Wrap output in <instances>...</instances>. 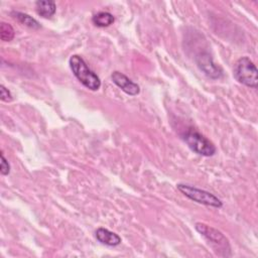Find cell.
I'll list each match as a JSON object with an SVG mask.
<instances>
[{"label": "cell", "instance_id": "obj_1", "mask_svg": "<svg viewBox=\"0 0 258 258\" xmlns=\"http://www.w3.org/2000/svg\"><path fill=\"white\" fill-rule=\"evenodd\" d=\"M195 228L206 239L217 255L222 257H229L232 255L229 240L221 231L204 223H196Z\"/></svg>", "mask_w": 258, "mask_h": 258}, {"label": "cell", "instance_id": "obj_2", "mask_svg": "<svg viewBox=\"0 0 258 258\" xmlns=\"http://www.w3.org/2000/svg\"><path fill=\"white\" fill-rule=\"evenodd\" d=\"M70 68L79 82L91 91H97L101 87L100 78L88 67L81 55L74 54L70 57Z\"/></svg>", "mask_w": 258, "mask_h": 258}, {"label": "cell", "instance_id": "obj_3", "mask_svg": "<svg viewBox=\"0 0 258 258\" xmlns=\"http://www.w3.org/2000/svg\"><path fill=\"white\" fill-rule=\"evenodd\" d=\"M181 138L188 148L199 155L213 156L217 151L214 143L194 128L186 129L181 134Z\"/></svg>", "mask_w": 258, "mask_h": 258}, {"label": "cell", "instance_id": "obj_4", "mask_svg": "<svg viewBox=\"0 0 258 258\" xmlns=\"http://www.w3.org/2000/svg\"><path fill=\"white\" fill-rule=\"evenodd\" d=\"M233 76L240 84L253 89L257 88V68L248 56H242L235 62L233 68Z\"/></svg>", "mask_w": 258, "mask_h": 258}, {"label": "cell", "instance_id": "obj_5", "mask_svg": "<svg viewBox=\"0 0 258 258\" xmlns=\"http://www.w3.org/2000/svg\"><path fill=\"white\" fill-rule=\"evenodd\" d=\"M176 188L189 200L214 208H222L223 202L214 194L186 183H177Z\"/></svg>", "mask_w": 258, "mask_h": 258}, {"label": "cell", "instance_id": "obj_6", "mask_svg": "<svg viewBox=\"0 0 258 258\" xmlns=\"http://www.w3.org/2000/svg\"><path fill=\"white\" fill-rule=\"evenodd\" d=\"M196 62L200 70L209 78L217 80L221 79L224 75L223 69L214 61L211 54L207 51L200 52L196 56Z\"/></svg>", "mask_w": 258, "mask_h": 258}, {"label": "cell", "instance_id": "obj_7", "mask_svg": "<svg viewBox=\"0 0 258 258\" xmlns=\"http://www.w3.org/2000/svg\"><path fill=\"white\" fill-rule=\"evenodd\" d=\"M111 79L112 82L118 87L120 88L124 93H126L127 95L130 96H136L139 94L140 89L139 86L134 83L132 80H130L126 75H124L123 73H120L118 71H115L112 73L111 75Z\"/></svg>", "mask_w": 258, "mask_h": 258}, {"label": "cell", "instance_id": "obj_8", "mask_svg": "<svg viewBox=\"0 0 258 258\" xmlns=\"http://www.w3.org/2000/svg\"><path fill=\"white\" fill-rule=\"evenodd\" d=\"M95 236L96 239L107 246H111V247H115L118 246L119 244H121V238L118 234L106 229V228H98L95 232Z\"/></svg>", "mask_w": 258, "mask_h": 258}, {"label": "cell", "instance_id": "obj_9", "mask_svg": "<svg viewBox=\"0 0 258 258\" xmlns=\"http://www.w3.org/2000/svg\"><path fill=\"white\" fill-rule=\"evenodd\" d=\"M35 8L38 15L43 18H50L56 10L54 1L51 0H40L35 2Z\"/></svg>", "mask_w": 258, "mask_h": 258}, {"label": "cell", "instance_id": "obj_10", "mask_svg": "<svg viewBox=\"0 0 258 258\" xmlns=\"http://www.w3.org/2000/svg\"><path fill=\"white\" fill-rule=\"evenodd\" d=\"M114 21H115V18L113 14L106 11L98 12L92 18V22L94 23V25L98 27H108L111 24H113Z\"/></svg>", "mask_w": 258, "mask_h": 258}, {"label": "cell", "instance_id": "obj_11", "mask_svg": "<svg viewBox=\"0 0 258 258\" xmlns=\"http://www.w3.org/2000/svg\"><path fill=\"white\" fill-rule=\"evenodd\" d=\"M11 14L21 24H23V25H25V26H27L29 28H32V29L40 28L39 22L36 19H34L32 16H30V15H28L26 13L19 12V11H13Z\"/></svg>", "mask_w": 258, "mask_h": 258}, {"label": "cell", "instance_id": "obj_12", "mask_svg": "<svg viewBox=\"0 0 258 258\" xmlns=\"http://www.w3.org/2000/svg\"><path fill=\"white\" fill-rule=\"evenodd\" d=\"M15 32L13 27L7 23V22H2L0 24V38L3 41H11L14 38Z\"/></svg>", "mask_w": 258, "mask_h": 258}, {"label": "cell", "instance_id": "obj_13", "mask_svg": "<svg viewBox=\"0 0 258 258\" xmlns=\"http://www.w3.org/2000/svg\"><path fill=\"white\" fill-rule=\"evenodd\" d=\"M0 172L2 175H7L10 172V164L5 158L3 152H1V163H0Z\"/></svg>", "mask_w": 258, "mask_h": 258}, {"label": "cell", "instance_id": "obj_14", "mask_svg": "<svg viewBox=\"0 0 258 258\" xmlns=\"http://www.w3.org/2000/svg\"><path fill=\"white\" fill-rule=\"evenodd\" d=\"M0 98L3 102H10L12 101V95L8 89H6L3 85L0 86Z\"/></svg>", "mask_w": 258, "mask_h": 258}]
</instances>
